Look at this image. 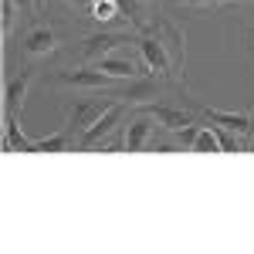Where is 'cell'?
Instances as JSON below:
<instances>
[{
	"mask_svg": "<svg viewBox=\"0 0 254 254\" xmlns=\"http://www.w3.org/2000/svg\"><path fill=\"white\" fill-rule=\"evenodd\" d=\"M3 149L7 153H38V139L31 142V139L20 132V126H17V119L14 116H7V122H3Z\"/></svg>",
	"mask_w": 254,
	"mask_h": 254,
	"instance_id": "12",
	"label": "cell"
},
{
	"mask_svg": "<svg viewBox=\"0 0 254 254\" xmlns=\"http://www.w3.org/2000/svg\"><path fill=\"white\" fill-rule=\"evenodd\" d=\"M193 153H224L214 126H203V129H200V136H196V142H193Z\"/></svg>",
	"mask_w": 254,
	"mask_h": 254,
	"instance_id": "15",
	"label": "cell"
},
{
	"mask_svg": "<svg viewBox=\"0 0 254 254\" xmlns=\"http://www.w3.org/2000/svg\"><path fill=\"white\" fill-rule=\"evenodd\" d=\"M58 85L68 88H88V92H112V75H105L102 68H75V71H58Z\"/></svg>",
	"mask_w": 254,
	"mask_h": 254,
	"instance_id": "4",
	"label": "cell"
},
{
	"mask_svg": "<svg viewBox=\"0 0 254 254\" xmlns=\"http://www.w3.org/2000/svg\"><path fill=\"white\" fill-rule=\"evenodd\" d=\"M68 139H71V129L64 126V129L55 132V136L38 139V153H64V149H68Z\"/></svg>",
	"mask_w": 254,
	"mask_h": 254,
	"instance_id": "14",
	"label": "cell"
},
{
	"mask_svg": "<svg viewBox=\"0 0 254 254\" xmlns=\"http://www.w3.org/2000/svg\"><path fill=\"white\" fill-rule=\"evenodd\" d=\"M156 119L149 116L146 109H139V116H132L129 122H126V139H122V146L129 149V153H142L146 146H149V139H153V132H156Z\"/></svg>",
	"mask_w": 254,
	"mask_h": 254,
	"instance_id": "5",
	"label": "cell"
},
{
	"mask_svg": "<svg viewBox=\"0 0 254 254\" xmlns=\"http://www.w3.org/2000/svg\"><path fill=\"white\" fill-rule=\"evenodd\" d=\"M149 116L159 122V129H166V132H180V129H187L193 119L190 112H183V109H173V105H142Z\"/></svg>",
	"mask_w": 254,
	"mask_h": 254,
	"instance_id": "11",
	"label": "cell"
},
{
	"mask_svg": "<svg viewBox=\"0 0 254 254\" xmlns=\"http://www.w3.org/2000/svg\"><path fill=\"white\" fill-rule=\"evenodd\" d=\"M95 20H116L122 17V10H119V3L116 0H102V3H92V10H88Z\"/></svg>",
	"mask_w": 254,
	"mask_h": 254,
	"instance_id": "16",
	"label": "cell"
},
{
	"mask_svg": "<svg viewBox=\"0 0 254 254\" xmlns=\"http://www.w3.org/2000/svg\"><path fill=\"white\" fill-rule=\"evenodd\" d=\"M214 132L220 139V146H224V153H237V132L224 129V126H214Z\"/></svg>",
	"mask_w": 254,
	"mask_h": 254,
	"instance_id": "17",
	"label": "cell"
},
{
	"mask_svg": "<svg viewBox=\"0 0 254 254\" xmlns=\"http://www.w3.org/2000/svg\"><path fill=\"white\" fill-rule=\"evenodd\" d=\"M200 129H203V126H196V122H190L187 129H180V132H176V139H180V146L193 149V142H196V136H200Z\"/></svg>",
	"mask_w": 254,
	"mask_h": 254,
	"instance_id": "18",
	"label": "cell"
},
{
	"mask_svg": "<svg viewBox=\"0 0 254 254\" xmlns=\"http://www.w3.org/2000/svg\"><path fill=\"white\" fill-rule=\"evenodd\" d=\"M203 116H207V122L224 126V129L237 132V136H251L254 132V116L251 112H220V109H207Z\"/></svg>",
	"mask_w": 254,
	"mask_h": 254,
	"instance_id": "9",
	"label": "cell"
},
{
	"mask_svg": "<svg viewBox=\"0 0 254 254\" xmlns=\"http://www.w3.org/2000/svg\"><path fill=\"white\" fill-rule=\"evenodd\" d=\"M31 85H34V71H31V68H24L20 75H14V78L7 81V88H3V112H7V116H14V119L20 116Z\"/></svg>",
	"mask_w": 254,
	"mask_h": 254,
	"instance_id": "8",
	"label": "cell"
},
{
	"mask_svg": "<svg viewBox=\"0 0 254 254\" xmlns=\"http://www.w3.org/2000/svg\"><path fill=\"white\" fill-rule=\"evenodd\" d=\"M109 105H112V98H109V102H98V98H81V102H75V109H71V116H68V129L81 139L98 119H102V112H105Z\"/></svg>",
	"mask_w": 254,
	"mask_h": 254,
	"instance_id": "6",
	"label": "cell"
},
{
	"mask_svg": "<svg viewBox=\"0 0 254 254\" xmlns=\"http://www.w3.org/2000/svg\"><path fill=\"white\" fill-rule=\"evenodd\" d=\"M14 0H3V34H10V27H14Z\"/></svg>",
	"mask_w": 254,
	"mask_h": 254,
	"instance_id": "19",
	"label": "cell"
},
{
	"mask_svg": "<svg viewBox=\"0 0 254 254\" xmlns=\"http://www.w3.org/2000/svg\"><path fill=\"white\" fill-rule=\"evenodd\" d=\"M122 119H126V102L112 98V105H109V109L102 112V119H98L95 126H92V129H88V132L78 139V146H81V149H92V146H98V142L109 136V132H112V129L119 126V122H122Z\"/></svg>",
	"mask_w": 254,
	"mask_h": 254,
	"instance_id": "7",
	"label": "cell"
},
{
	"mask_svg": "<svg viewBox=\"0 0 254 254\" xmlns=\"http://www.w3.org/2000/svg\"><path fill=\"white\" fill-rule=\"evenodd\" d=\"M17 3V10H34L38 14V0H14Z\"/></svg>",
	"mask_w": 254,
	"mask_h": 254,
	"instance_id": "21",
	"label": "cell"
},
{
	"mask_svg": "<svg viewBox=\"0 0 254 254\" xmlns=\"http://www.w3.org/2000/svg\"><path fill=\"white\" fill-rule=\"evenodd\" d=\"M64 3H71V7H78V10H92V0H64Z\"/></svg>",
	"mask_w": 254,
	"mask_h": 254,
	"instance_id": "22",
	"label": "cell"
},
{
	"mask_svg": "<svg viewBox=\"0 0 254 254\" xmlns=\"http://www.w3.org/2000/svg\"><path fill=\"white\" fill-rule=\"evenodd\" d=\"M176 7H214V3H227V0H170Z\"/></svg>",
	"mask_w": 254,
	"mask_h": 254,
	"instance_id": "20",
	"label": "cell"
},
{
	"mask_svg": "<svg viewBox=\"0 0 254 254\" xmlns=\"http://www.w3.org/2000/svg\"><path fill=\"white\" fill-rule=\"evenodd\" d=\"M122 44H139V34H116V31H98V34H88L81 41V58L85 61H98L105 55L119 51Z\"/></svg>",
	"mask_w": 254,
	"mask_h": 254,
	"instance_id": "2",
	"label": "cell"
},
{
	"mask_svg": "<svg viewBox=\"0 0 254 254\" xmlns=\"http://www.w3.org/2000/svg\"><path fill=\"white\" fill-rule=\"evenodd\" d=\"M58 31L51 27V24H34V27H27L24 31V38H20V48H24V55L27 58H48V55H55L58 51Z\"/></svg>",
	"mask_w": 254,
	"mask_h": 254,
	"instance_id": "3",
	"label": "cell"
},
{
	"mask_svg": "<svg viewBox=\"0 0 254 254\" xmlns=\"http://www.w3.org/2000/svg\"><path fill=\"white\" fill-rule=\"evenodd\" d=\"M159 92H166V85H163V81L129 78V88H119V92H112L109 98H119V102H126V105H136V102H142V98H156Z\"/></svg>",
	"mask_w": 254,
	"mask_h": 254,
	"instance_id": "10",
	"label": "cell"
},
{
	"mask_svg": "<svg viewBox=\"0 0 254 254\" xmlns=\"http://www.w3.org/2000/svg\"><path fill=\"white\" fill-rule=\"evenodd\" d=\"M139 51H142V61L146 68L156 75V78H170L173 75V61H170V51H166V41L153 34V31H139Z\"/></svg>",
	"mask_w": 254,
	"mask_h": 254,
	"instance_id": "1",
	"label": "cell"
},
{
	"mask_svg": "<svg viewBox=\"0 0 254 254\" xmlns=\"http://www.w3.org/2000/svg\"><path fill=\"white\" fill-rule=\"evenodd\" d=\"M98 68L112 78H139V64L132 58H119V55H105L98 58Z\"/></svg>",
	"mask_w": 254,
	"mask_h": 254,
	"instance_id": "13",
	"label": "cell"
}]
</instances>
